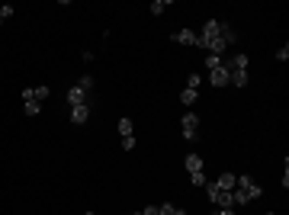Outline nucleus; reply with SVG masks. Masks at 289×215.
Returning <instances> with one entry per match:
<instances>
[{
  "label": "nucleus",
  "mask_w": 289,
  "mask_h": 215,
  "mask_svg": "<svg viewBox=\"0 0 289 215\" xmlns=\"http://www.w3.org/2000/svg\"><path fill=\"white\" fill-rule=\"evenodd\" d=\"M199 48H209V55H219V58H222V52L228 48L219 36V20H206L203 36H199Z\"/></svg>",
  "instance_id": "f257e3e1"
},
{
  "label": "nucleus",
  "mask_w": 289,
  "mask_h": 215,
  "mask_svg": "<svg viewBox=\"0 0 289 215\" xmlns=\"http://www.w3.org/2000/svg\"><path fill=\"white\" fill-rule=\"evenodd\" d=\"M260 186L254 183L251 177H248V174H241V177L235 180V190H231V196H235V206H244V202H251V199H257L260 196Z\"/></svg>",
  "instance_id": "f03ea898"
},
{
  "label": "nucleus",
  "mask_w": 289,
  "mask_h": 215,
  "mask_svg": "<svg viewBox=\"0 0 289 215\" xmlns=\"http://www.w3.org/2000/svg\"><path fill=\"white\" fill-rule=\"evenodd\" d=\"M206 190H209V202H215L219 209H235V196L228 190H222L219 183H206Z\"/></svg>",
  "instance_id": "7ed1b4c3"
},
{
  "label": "nucleus",
  "mask_w": 289,
  "mask_h": 215,
  "mask_svg": "<svg viewBox=\"0 0 289 215\" xmlns=\"http://www.w3.org/2000/svg\"><path fill=\"white\" fill-rule=\"evenodd\" d=\"M180 132H183V138H186V141H196L199 138V116L196 113H183Z\"/></svg>",
  "instance_id": "20e7f679"
},
{
  "label": "nucleus",
  "mask_w": 289,
  "mask_h": 215,
  "mask_svg": "<svg viewBox=\"0 0 289 215\" xmlns=\"http://www.w3.org/2000/svg\"><path fill=\"white\" fill-rule=\"evenodd\" d=\"M68 103H71V106H84V103H93V100H90V90H84L81 84L68 87Z\"/></svg>",
  "instance_id": "39448f33"
},
{
  "label": "nucleus",
  "mask_w": 289,
  "mask_h": 215,
  "mask_svg": "<svg viewBox=\"0 0 289 215\" xmlns=\"http://www.w3.org/2000/svg\"><path fill=\"white\" fill-rule=\"evenodd\" d=\"M209 84L212 87H228V68H225V61L209 68Z\"/></svg>",
  "instance_id": "423d86ee"
},
{
  "label": "nucleus",
  "mask_w": 289,
  "mask_h": 215,
  "mask_svg": "<svg viewBox=\"0 0 289 215\" xmlns=\"http://www.w3.org/2000/svg\"><path fill=\"white\" fill-rule=\"evenodd\" d=\"M90 109H93V103H84V106H71V125H84L87 119H90Z\"/></svg>",
  "instance_id": "0eeeda50"
},
{
  "label": "nucleus",
  "mask_w": 289,
  "mask_h": 215,
  "mask_svg": "<svg viewBox=\"0 0 289 215\" xmlns=\"http://www.w3.org/2000/svg\"><path fill=\"white\" fill-rule=\"evenodd\" d=\"M48 87H26L23 90V103H42V100H48Z\"/></svg>",
  "instance_id": "6e6552de"
},
{
  "label": "nucleus",
  "mask_w": 289,
  "mask_h": 215,
  "mask_svg": "<svg viewBox=\"0 0 289 215\" xmlns=\"http://www.w3.org/2000/svg\"><path fill=\"white\" fill-rule=\"evenodd\" d=\"M170 39H174L177 45H196V48H199V36H196L193 29H177Z\"/></svg>",
  "instance_id": "1a4fd4ad"
},
{
  "label": "nucleus",
  "mask_w": 289,
  "mask_h": 215,
  "mask_svg": "<svg viewBox=\"0 0 289 215\" xmlns=\"http://www.w3.org/2000/svg\"><path fill=\"white\" fill-rule=\"evenodd\" d=\"M219 36H222V42H225V45H235V42H238L235 29H231L228 23H219Z\"/></svg>",
  "instance_id": "9d476101"
},
{
  "label": "nucleus",
  "mask_w": 289,
  "mask_h": 215,
  "mask_svg": "<svg viewBox=\"0 0 289 215\" xmlns=\"http://www.w3.org/2000/svg\"><path fill=\"white\" fill-rule=\"evenodd\" d=\"M248 64H251V58H248V55H235L225 68H228V71H248Z\"/></svg>",
  "instance_id": "9b49d317"
},
{
  "label": "nucleus",
  "mask_w": 289,
  "mask_h": 215,
  "mask_svg": "<svg viewBox=\"0 0 289 215\" xmlns=\"http://www.w3.org/2000/svg\"><path fill=\"white\" fill-rule=\"evenodd\" d=\"M186 170H190V174H203V157H199V154H186Z\"/></svg>",
  "instance_id": "f8f14e48"
},
{
  "label": "nucleus",
  "mask_w": 289,
  "mask_h": 215,
  "mask_svg": "<svg viewBox=\"0 0 289 215\" xmlns=\"http://www.w3.org/2000/svg\"><path fill=\"white\" fill-rule=\"evenodd\" d=\"M228 84L231 87H248V71H228Z\"/></svg>",
  "instance_id": "ddd939ff"
},
{
  "label": "nucleus",
  "mask_w": 289,
  "mask_h": 215,
  "mask_svg": "<svg viewBox=\"0 0 289 215\" xmlns=\"http://www.w3.org/2000/svg\"><path fill=\"white\" fill-rule=\"evenodd\" d=\"M132 132H135L132 119H129V116H122V119H119V135H122V138H132Z\"/></svg>",
  "instance_id": "4468645a"
},
{
  "label": "nucleus",
  "mask_w": 289,
  "mask_h": 215,
  "mask_svg": "<svg viewBox=\"0 0 289 215\" xmlns=\"http://www.w3.org/2000/svg\"><path fill=\"white\" fill-rule=\"evenodd\" d=\"M196 97H199V90H193V87H183L180 103H183V106H193V103H196Z\"/></svg>",
  "instance_id": "2eb2a0df"
},
{
  "label": "nucleus",
  "mask_w": 289,
  "mask_h": 215,
  "mask_svg": "<svg viewBox=\"0 0 289 215\" xmlns=\"http://www.w3.org/2000/svg\"><path fill=\"white\" fill-rule=\"evenodd\" d=\"M235 180H238V177H235V174H222V177H219V180H215V183H219V186H222V190H228V193H231V190H235Z\"/></svg>",
  "instance_id": "dca6fc26"
},
{
  "label": "nucleus",
  "mask_w": 289,
  "mask_h": 215,
  "mask_svg": "<svg viewBox=\"0 0 289 215\" xmlns=\"http://www.w3.org/2000/svg\"><path fill=\"white\" fill-rule=\"evenodd\" d=\"M158 212H161V215H183V209H177V206H170V202H164V206H158Z\"/></svg>",
  "instance_id": "f3484780"
},
{
  "label": "nucleus",
  "mask_w": 289,
  "mask_h": 215,
  "mask_svg": "<svg viewBox=\"0 0 289 215\" xmlns=\"http://www.w3.org/2000/svg\"><path fill=\"white\" fill-rule=\"evenodd\" d=\"M167 7H170V0H154V3H151V13L158 16V13H164Z\"/></svg>",
  "instance_id": "a211bd4d"
},
{
  "label": "nucleus",
  "mask_w": 289,
  "mask_h": 215,
  "mask_svg": "<svg viewBox=\"0 0 289 215\" xmlns=\"http://www.w3.org/2000/svg\"><path fill=\"white\" fill-rule=\"evenodd\" d=\"M26 106V116H39L42 113V103H23Z\"/></svg>",
  "instance_id": "6ab92c4d"
},
{
  "label": "nucleus",
  "mask_w": 289,
  "mask_h": 215,
  "mask_svg": "<svg viewBox=\"0 0 289 215\" xmlns=\"http://www.w3.org/2000/svg\"><path fill=\"white\" fill-rule=\"evenodd\" d=\"M13 13H16V10L10 7V3H0V20H10Z\"/></svg>",
  "instance_id": "aec40b11"
},
{
  "label": "nucleus",
  "mask_w": 289,
  "mask_h": 215,
  "mask_svg": "<svg viewBox=\"0 0 289 215\" xmlns=\"http://www.w3.org/2000/svg\"><path fill=\"white\" fill-rule=\"evenodd\" d=\"M190 183L193 186H206V174H190Z\"/></svg>",
  "instance_id": "412c9836"
},
{
  "label": "nucleus",
  "mask_w": 289,
  "mask_h": 215,
  "mask_svg": "<svg viewBox=\"0 0 289 215\" xmlns=\"http://www.w3.org/2000/svg\"><path fill=\"white\" fill-rule=\"evenodd\" d=\"M286 58H289V45H280L276 48V61H286Z\"/></svg>",
  "instance_id": "4be33fe9"
},
{
  "label": "nucleus",
  "mask_w": 289,
  "mask_h": 215,
  "mask_svg": "<svg viewBox=\"0 0 289 215\" xmlns=\"http://www.w3.org/2000/svg\"><path fill=\"white\" fill-rule=\"evenodd\" d=\"M199 84H203V77H199V74H190V80H186V87H193V90H196Z\"/></svg>",
  "instance_id": "5701e85b"
},
{
  "label": "nucleus",
  "mask_w": 289,
  "mask_h": 215,
  "mask_svg": "<svg viewBox=\"0 0 289 215\" xmlns=\"http://www.w3.org/2000/svg\"><path fill=\"white\" fill-rule=\"evenodd\" d=\"M215 64H222V58L219 55H209V58H206V68H215Z\"/></svg>",
  "instance_id": "b1692460"
},
{
  "label": "nucleus",
  "mask_w": 289,
  "mask_h": 215,
  "mask_svg": "<svg viewBox=\"0 0 289 215\" xmlns=\"http://www.w3.org/2000/svg\"><path fill=\"white\" fill-rule=\"evenodd\" d=\"M286 186H289V161L283 164V190H286Z\"/></svg>",
  "instance_id": "393cba45"
},
{
  "label": "nucleus",
  "mask_w": 289,
  "mask_h": 215,
  "mask_svg": "<svg viewBox=\"0 0 289 215\" xmlns=\"http://www.w3.org/2000/svg\"><path fill=\"white\" fill-rule=\"evenodd\" d=\"M142 212H144V215H161V212H158V206H148V209H142Z\"/></svg>",
  "instance_id": "a878e982"
},
{
  "label": "nucleus",
  "mask_w": 289,
  "mask_h": 215,
  "mask_svg": "<svg viewBox=\"0 0 289 215\" xmlns=\"http://www.w3.org/2000/svg\"><path fill=\"white\" fill-rule=\"evenodd\" d=\"M215 215H235V209H215Z\"/></svg>",
  "instance_id": "bb28decb"
},
{
  "label": "nucleus",
  "mask_w": 289,
  "mask_h": 215,
  "mask_svg": "<svg viewBox=\"0 0 289 215\" xmlns=\"http://www.w3.org/2000/svg\"><path fill=\"white\" fill-rule=\"evenodd\" d=\"M84 215H97V212H84Z\"/></svg>",
  "instance_id": "cd10ccee"
},
{
  "label": "nucleus",
  "mask_w": 289,
  "mask_h": 215,
  "mask_svg": "<svg viewBox=\"0 0 289 215\" xmlns=\"http://www.w3.org/2000/svg\"><path fill=\"white\" fill-rule=\"evenodd\" d=\"M267 215H276V212H267Z\"/></svg>",
  "instance_id": "c85d7f7f"
},
{
  "label": "nucleus",
  "mask_w": 289,
  "mask_h": 215,
  "mask_svg": "<svg viewBox=\"0 0 289 215\" xmlns=\"http://www.w3.org/2000/svg\"><path fill=\"white\" fill-rule=\"evenodd\" d=\"M135 215H144V212H135Z\"/></svg>",
  "instance_id": "c756f323"
},
{
  "label": "nucleus",
  "mask_w": 289,
  "mask_h": 215,
  "mask_svg": "<svg viewBox=\"0 0 289 215\" xmlns=\"http://www.w3.org/2000/svg\"><path fill=\"white\" fill-rule=\"evenodd\" d=\"M0 26H3V20H0Z\"/></svg>",
  "instance_id": "7c9ffc66"
}]
</instances>
